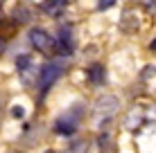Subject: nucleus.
<instances>
[{
  "mask_svg": "<svg viewBox=\"0 0 156 153\" xmlns=\"http://www.w3.org/2000/svg\"><path fill=\"white\" fill-rule=\"evenodd\" d=\"M115 113H118V99L113 95H102L98 101H95V106H93V119H95L98 126L106 124Z\"/></svg>",
  "mask_w": 156,
  "mask_h": 153,
  "instance_id": "obj_1",
  "label": "nucleus"
},
{
  "mask_svg": "<svg viewBox=\"0 0 156 153\" xmlns=\"http://www.w3.org/2000/svg\"><path fill=\"white\" fill-rule=\"evenodd\" d=\"M63 72H66V65H61V63H48V65L41 70V75H39V90H41V95H45V90H50V88L55 86L57 79H61Z\"/></svg>",
  "mask_w": 156,
  "mask_h": 153,
  "instance_id": "obj_2",
  "label": "nucleus"
},
{
  "mask_svg": "<svg viewBox=\"0 0 156 153\" xmlns=\"http://www.w3.org/2000/svg\"><path fill=\"white\" fill-rule=\"evenodd\" d=\"M30 43L34 45L39 52H43V54H52V52L57 50V41L41 27H34L30 32Z\"/></svg>",
  "mask_w": 156,
  "mask_h": 153,
  "instance_id": "obj_3",
  "label": "nucleus"
},
{
  "mask_svg": "<svg viewBox=\"0 0 156 153\" xmlns=\"http://www.w3.org/2000/svg\"><path fill=\"white\" fill-rule=\"evenodd\" d=\"M77 126H79V119H77V108H75V110L61 115V117L57 119L55 131H57L59 135H73L75 131H77Z\"/></svg>",
  "mask_w": 156,
  "mask_h": 153,
  "instance_id": "obj_4",
  "label": "nucleus"
},
{
  "mask_svg": "<svg viewBox=\"0 0 156 153\" xmlns=\"http://www.w3.org/2000/svg\"><path fill=\"white\" fill-rule=\"evenodd\" d=\"M86 77H88V81L93 83V86H100V83L104 81V77H106V70H104V65L95 63V65H90V68H88Z\"/></svg>",
  "mask_w": 156,
  "mask_h": 153,
  "instance_id": "obj_5",
  "label": "nucleus"
},
{
  "mask_svg": "<svg viewBox=\"0 0 156 153\" xmlns=\"http://www.w3.org/2000/svg\"><path fill=\"white\" fill-rule=\"evenodd\" d=\"M66 2L68 0H45V2L41 5V9L45 14H59L63 7H66Z\"/></svg>",
  "mask_w": 156,
  "mask_h": 153,
  "instance_id": "obj_6",
  "label": "nucleus"
},
{
  "mask_svg": "<svg viewBox=\"0 0 156 153\" xmlns=\"http://www.w3.org/2000/svg\"><path fill=\"white\" fill-rule=\"evenodd\" d=\"M61 47H63V52H73V36H70V27H61Z\"/></svg>",
  "mask_w": 156,
  "mask_h": 153,
  "instance_id": "obj_7",
  "label": "nucleus"
},
{
  "mask_svg": "<svg viewBox=\"0 0 156 153\" xmlns=\"http://www.w3.org/2000/svg\"><path fill=\"white\" fill-rule=\"evenodd\" d=\"M86 149H88V142H86V140H79V142H75L70 149H68V153H86Z\"/></svg>",
  "mask_w": 156,
  "mask_h": 153,
  "instance_id": "obj_8",
  "label": "nucleus"
},
{
  "mask_svg": "<svg viewBox=\"0 0 156 153\" xmlns=\"http://www.w3.org/2000/svg\"><path fill=\"white\" fill-rule=\"evenodd\" d=\"M113 2H115V0H100V9H109Z\"/></svg>",
  "mask_w": 156,
  "mask_h": 153,
  "instance_id": "obj_9",
  "label": "nucleus"
},
{
  "mask_svg": "<svg viewBox=\"0 0 156 153\" xmlns=\"http://www.w3.org/2000/svg\"><path fill=\"white\" fill-rule=\"evenodd\" d=\"M5 47H7V43H5V38H0V54L5 52Z\"/></svg>",
  "mask_w": 156,
  "mask_h": 153,
  "instance_id": "obj_10",
  "label": "nucleus"
},
{
  "mask_svg": "<svg viewBox=\"0 0 156 153\" xmlns=\"http://www.w3.org/2000/svg\"><path fill=\"white\" fill-rule=\"evenodd\" d=\"M149 47H152V50H156V38L152 41V43H149Z\"/></svg>",
  "mask_w": 156,
  "mask_h": 153,
  "instance_id": "obj_11",
  "label": "nucleus"
},
{
  "mask_svg": "<svg viewBox=\"0 0 156 153\" xmlns=\"http://www.w3.org/2000/svg\"><path fill=\"white\" fill-rule=\"evenodd\" d=\"M2 5H5V0H0V7H2Z\"/></svg>",
  "mask_w": 156,
  "mask_h": 153,
  "instance_id": "obj_12",
  "label": "nucleus"
},
{
  "mask_svg": "<svg viewBox=\"0 0 156 153\" xmlns=\"http://www.w3.org/2000/svg\"><path fill=\"white\" fill-rule=\"evenodd\" d=\"M45 153H55V151H45Z\"/></svg>",
  "mask_w": 156,
  "mask_h": 153,
  "instance_id": "obj_13",
  "label": "nucleus"
}]
</instances>
